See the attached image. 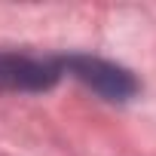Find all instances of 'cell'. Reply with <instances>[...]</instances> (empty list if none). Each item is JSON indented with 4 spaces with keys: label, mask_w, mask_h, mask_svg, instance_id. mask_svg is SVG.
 I'll use <instances>...</instances> for the list:
<instances>
[{
    "label": "cell",
    "mask_w": 156,
    "mask_h": 156,
    "mask_svg": "<svg viewBox=\"0 0 156 156\" xmlns=\"http://www.w3.org/2000/svg\"><path fill=\"white\" fill-rule=\"evenodd\" d=\"M64 70H70L83 86H89L92 92H98L107 101H129L138 95V80L132 76V70L95 58V55H67L61 58Z\"/></svg>",
    "instance_id": "6da1fadb"
},
{
    "label": "cell",
    "mask_w": 156,
    "mask_h": 156,
    "mask_svg": "<svg viewBox=\"0 0 156 156\" xmlns=\"http://www.w3.org/2000/svg\"><path fill=\"white\" fill-rule=\"evenodd\" d=\"M61 58L0 52V89L3 92H46L61 80Z\"/></svg>",
    "instance_id": "7a4b0ae2"
}]
</instances>
